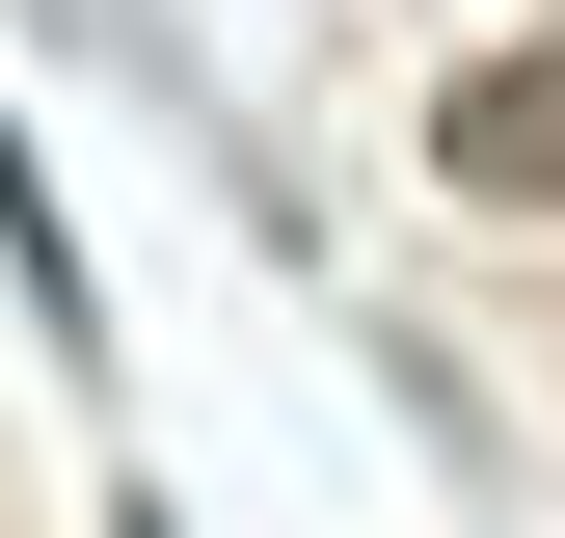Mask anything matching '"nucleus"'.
Instances as JSON below:
<instances>
[{"label":"nucleus","instance_id":"1","mask_svg":"<svg viewBox=\"0 0 565 538\" xmlns=\"http://www.w3.org/2000/svg\"><path fill=\"white\" fill-rule=\"evenodd\" d=\"M431 162L484 189V216H565V54H484V82L431 108Z\"/></svg>","mask_w":565,"mask_h":538},{"label":"nucleus","instance_id":"2","mask_svg":"<svg viewBox=\"0 0 565 538\" xmlns=\"http://www.w3.org/2000/svg\"><path fill=\"white\" fill-rule=\"evenodd\" d=\"M0 269H28V323L82 351V216H54V162H28V108H0Z\"/></svg>","mask_w":565,"mask_h":538}]
</instances>
